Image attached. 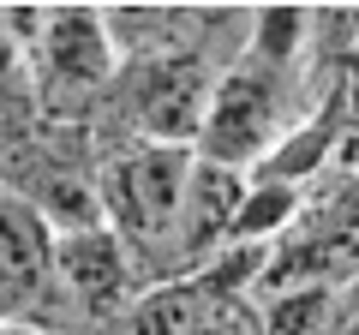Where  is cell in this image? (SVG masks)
Returning <instances> with one entry per match:
<instances>
[{
  "label": "cell",
  "instance_id": "1",
  "mask_svg": "<svg viewBox=\"0 0 359 335\" xmlns=\"http://www.w3.org/2000/svg\"><path fill=\"white\" fill-rule=\"evenodd\" d=\"M192 156L180 144H126L96 168V192H102V221L126 240L132 258H174L180 245V210H186V180H192Z\"/></svg>",
  "mask_w": 359,
  "mask_h": 335
},
{
  "label": "cell",
  "instance_id": "2",
  "mask_svg": "<svg viewBox=\"0 0 359 335\" xmlns=\"http://www.w3.org/2000/svg\"><path fill=\"white\" fill-rule=\"evenodd\" d=\"M276 144H282V72L240 54L228 72H216L210 114H204V132H198V156L252 174Z\"/></svg>",
  "mask_w": 359,
  "mask_h": 335
},
{
  "label": "cell",
  "instance_id": "3",
  "mask_svg": "<svg viewBox=\"0 0 359 335\" xmlns=\"http://www.w3.org/2000/svg\"><path fill=\"white\" fill-rule=\"evenodd\" d=\"M138 258L108 221L54 240V306H66L84 323H114L138 299Z\"/></svg>",
  "mask_w": 359,
  "mask_h": 335
},
{
  "label": "cell",
  "instance_id": "4",
  "mask_svg": "<svg viewBox=\"0 0 359 335\" xmlns=\"http://www.w3.org/2000/svg\"><path fill=\"white\" fill-rule=\"evenodd\" d=\"M54 240L30 198L0 192V323H30L54 287Z\"/></svg>",
  "mask_w": 359,
  "mask_h": 335
},
{
  "label": "cell",
  "instance_id": "5",
  "mask_svg": "<svg viewBox=\"0 0 359 335\" xmlns=\"http://www.w3.org/2000/svg\"><path fill=\"white\" fill-rule=\"evenodd\" d=\"M138 138L150 144H198L210 114V90L216 78L192 60V54H168V60H144L138 66Z\"/></svg>",
  "mask_w": 359,
  "mask_h": 335
},
{
  "label": "cell",
  "instance_id": "6",
  "mask_svg": "<svg viewBox=\"0 0 359 335\" xmlns=\"http://www.w3.org/2000/svg\"><path fill=\"white\" fill-rule=\"evenodd\" d=\"M30 60H42V78L60 84V90H96L120 72L102 6H48Z\"/></svg>",
  "mask_w": 359,
  "mask_h": 335
},
{
  "label": "cell",
  "instance_id": "7",
  "mask_svg": "<svg viewBox=\"0 0 359 335\" xmlns=\"http://www.w3.org/2000/svg\"><path fill=\"white\" fill-rule=\"evenodd\" d=\"M245 192H252V174L192 156V180H186V210H180L174 258L192 264V270H204L222 245L233 240V221H240V210H245Z\"/></svg>",
  "mask_w": 359,
  "mask_h": 335
},
{
  "label": "cell",
  "instance_id": "8",
  "mask_svg": "<svg viewBox=\"0 0 359 335\" xmlns=\"http://www.w3.org/2000/svg\"><path fill=\"white\" fill-rule=\"evenodd\" d=\"M198 317H204V287L192 275H168L138 287V299L114 317V335H198Z\"/></svg>",
  "mask_w": 359,
  "mask_h": 335
},
{
  "label": "cell",
  "instance_id": "9",
  "mask_svg": "<svg viewBox=\"0 0 359 335\" xmlns=\"http://www.w3.org/2000/svg\"><path fill=\"white\" fill-rule=\"evenodd\" d=\"M264 306V335H335L341 329V287L311 282V287H287Z\"/></svg>",
  "mask_w": 359,
  "mask_h": 335
},
{
  "label": "cell",
  "instance_id": "10",
  "mask_svg": "<svg viewBox=\"0 0 359 335\" xmlns=\"http://www.w3.org/2000/svg\"><path fill=\"white\" fill-rule=\"evenodd\" d=\"M306 25H311L306 6H264V13H252L245 54H252L257 66H269V72H287V60L306 48Z\"/></svg>",
  "mask_w": 359,
  "mask_h": 335
},
{
  "label": "cell",
  "instance_id": "11",
  "mask_svg": "<svg viewBox=\"0 0 359 335\" xmlns=\"http://www.w3.org/2000/svg\"><path fill=\"white\" fill-rule=\"evenodd\" d=\"M30 78H36V60L13 42L6 18H0V120H18L30 102Z\"/></svg>",
  "mask_w": 359,
  "mask_h": 335
},
{
  "label": "cell",
  "instance_id": "12",
  "mask_svg": "<svg viewBox=\"0 0 359 335\" xmlns=\"http://www.w3.org/2000/svg\"><path fill=\"white\" fill-rule=\"evenodd\" d=\"M198 335H264V306L245 294H204Z\"/></svg>",
  "mask_w": 359,
  "mask_h": 335
},
{
  "label": "cell",
  "instance_id": "13",
  "mask_svg": "<svg viewBox=\"0 0 359 335\" xmlns=\"http://www.w3.org/2000/svg\"><path fill=\"white\" fill-rule=\"evenodd\" d=\"M0 335H48V329H36V323H0Z\"/></svg>",
  "mask_w": 359,
  "mask_h": 335
}]
</instances>
